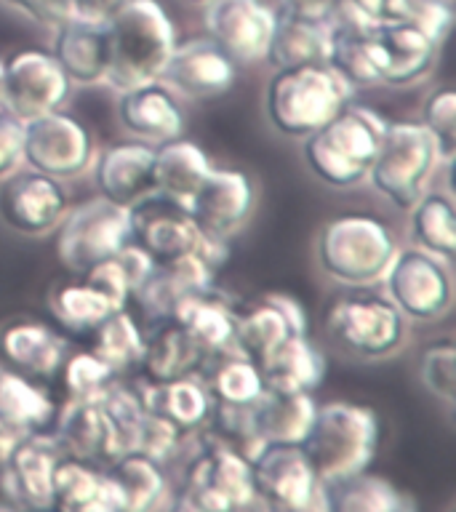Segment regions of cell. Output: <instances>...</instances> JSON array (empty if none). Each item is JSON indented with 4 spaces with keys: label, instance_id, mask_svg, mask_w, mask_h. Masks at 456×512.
Returning a JSON list of instances; mask_svg holds the SVG:
<instances>
[{
    "label": "cell",
    "instance_id": "6da1fadb",
    "mask_svg": "<svg viewBox=\"0 0 456 512\" xmlns=\"http://www.w3.org/2000/svg\"><path fill=\"white\" fill-rule=\"evenodd\" d=\"M104 40V86H110L112 91H126L160 78L176 46V30L158 0H126L104 22Z\"/></svg>",
    "mask_w": 456,
    "mask_h": 512
},
{
    "label": "cell",
    "instance_id": "7a4b0ae2",
    "mask_svg": "<svg viewBox=\"0 0 456 512\" xmlns=\"http://www.w3.org/2000/svg\"><path fill=\"white\" fill-rule=\"evenodd\" d=\"M387 118L363 104H347L326 126L302 139V160L326 187L350 190L368 182Z\"/></svg>",
    "mask_w": 456,
    "mask_h": 512
},
{
    "label": "cell",
    "instance_id": "3957f363",
    "mask_svg": "<svg viewBox=\"0 0 456 512\" xmlns=\"http://www.w3.org/2000/svg\"><path fill=\"white\" fill-rule=\"evenodd\" d=\"M355 88L331 64H296L272 72L264 88V115L286 139L310 136L347 107Z\"/></svg>",
    "mask_w": 456,
    "mask_h": 512
},
{
    "label": "cell",
    "instance_id": "277c9868",
    "mask_svg": "<svg viewBox=\"0 0 456 512\" xmlns=\"http://www.w3.org/2000/svg\"><path fill=\"white\" fill-rule=\"evenodd\" d=\"M192 440L195 451L184 464L179 491H171V496H176L171 507L203 512L262 510L248 456L208 438L203 430L192 432Z\"/></svg>",
    "mask_w": 456,
    "mask_h": 512
},
{
    "label": "cell",
    "instance_id": "5b68a950",
    "mask_svg": "<svg viewBox=\"0 0 456 512\" xmlns=\"http://www.w3.org/2000/svg\"><path fill=\"white\" fill-rule=\"evenodd\" d=\"M398 243L390 227L368 214L328 219L315 235V262L339 286L360 288L382 283Z\"/></svg>",
    "mask_w": 456,
    "mask_h": 512
},
{
    "label": "cell",
    "instance_id": "8992f818",
    "mask_svg": "<svg viewBox=\"0 0 456 512\" xmlns=\"http://www.w3.org/2000/svg\"><path fill=\"white\" fill-rule=\"evenodd\" d=\"M299 446L323 483L368 470L379 448V419L358 403H323L315 408Z\"/></svg>",
    "mask_w": 456,
    "mask_h": 512
},
{
    "label": "cell",
    "instance_id": "52a82bcc",
    "mask_svg": "<svg viewBox=\"0 0 456 512\" xmlns=\"http://www.w3.org/2000/svg\"><path fill=\"white\" fill-rule=\"evenodd\" d=\"M323 328L336 350L360 360H384L406 347L408 320L387 294L350 288L323 310Z\"/></svg>",
    "mask_w": 456,
    "mask_h": 512
},
{
    "label": "cell",
    "instance_id": "ba28073f",
    "mask_svg": "<svg viewBox=\"0 0 456 512\" xmlns=\"http://www.w3.org/2000/svg\"><path fill=\"white\" fill-rule=\"evenodd\" d=\"M438 166V144L419 120H387L368 182L398 211H408L430 190Z\"/></svg>",
    "mask_w": 456,
    "mask_h": 512
},
{
    "label": "cell",
    "instance_id": "9c48e42d",
    "mask_svg": "<svg viewBox=\"0 0 456 512\" xmlns=\"http://www.w3.org/2000/svg\"><path fill=\"white\" fill-rule=\"evenodd\" d=\"M128 227L131 243L142 248L155 264L184 254H200L222 270L230 259V240L200 230L187 203L160 192H152L128 208Z\"/></svg>",
    "mask_w": 456,
    "mask_h": 512
},
{
    "label": "cell",
    "instance_id": "30bf717a",
    "mask_svg": "<svg viewBox=\"0 0 456 512\" xmlns=\"http://www.w3.org/2000/svg\"><path fill=\"white\" fill-rule=\"evenodd\" d=\"M248 462L262 510L328 512L326 483L299 443H262Z\"/></svg>",
    "mask_w": 456,
    "mask_h": 512
},
{
    "label": "cell",
    "instance_id": "8fae6325",
    "mask_svg": "<svg viewBox=\"0 0 456 512\" xmlns=\"http://www.w3.org/2000/svg\"><path fill=\"white\" fill-rule=\"evenodd\" d=\"M451 262L408 246L398 248L384 272V294L414 323H435L454 307V275Z\"/></svg>",
    "mask_w": 456,
    "mask_h": 512
},
{
    "label": "cell",
    "instance_id": "7c38bea8",
    "mask_svg": "<svg viewBox=\"0 0 456 512\" xmlns=\"http://www.w3.org/2000/svg\"><path fill=\"white\" fill-rule=\"evenodd\" d=\"M96 142L91 128L62 107L24 120L22 166L67 182L91 171Z\"/></svg>",
    "mask_w": 456,
    "mask_h": 512
},
{
    "label": "cell",
    "instance_id": "4fadbf2b",
    "mask_svg": "<svg viewBox=\"0 0 456 512\" xmlns=\"http://www.w3.org/2000/svg\"><path fill=\"white\" fill-rule=\"evenodd\" d=\"M54 232L56 256L64 270L83 275L91 264L118 254L120 248L131 243L128 208L96 195L70 208Z\"/></svg>",
    "mask_w": 456,
    "mask_h": 512
},
{
    "label": "cell",
    "instance_id": "5bb4252c",
    "mask_svg": "<svg viewBox=\"0 0 456 512\" xmlns=\"http://www.w3.org/2000/svg\"><path fill=\"white\" fill-rule=\"evenodd\" d=\"M72 83L48 48H24L3 62L0 107L19 120L62 110L70 102Z\"/></svg>",
    "mask_w": 456,
    "mask_h": 512
},
{
    "label": "cell",
    "instance_id": "9a60e30c",
    "mask_svg": "<svg viewBox=\"0 0 456 512\" xmlns=\"http://www.w3.org/2000/svg\"><path fill=\"white\" fill-rule=\"evenodd\" d=\"M70 211V192L54 176L27 166L0 179V222L24 238L54 232Z\"/></svg>",
    "mask_w": 456,
    "mask_h": 512
},
{
    "label": "cell",
    "instance_id": "2e32d148",
    "mask_svg": "<svg viewBox=\"0 0 456 512\" xmlns=\"http://www.w3.org/2000/svg\"><path fill=\"white\" fill-rule=\"evenodd\" d=\"M440 48L438 40L403 19L374 22L368 30V54L379 86L408 88L427 80L438 64Z\"/></svg>",
    "mask_w": 456,
    "mask_h": 512
},
{
    "label": "cell",
    "instance_id": "e0dca14e",
    "mask_svg": "<svg viewBox=\"0 0 456 512\" xmlns=\"http://www.w3.org/2000/svg\"><path fill=\"white\" fill-rule=\"evenodd\" d=\"M64 448L54 432H27L0 462V491L14 510H51V480Z\"/></svg>",
    "mask_w": 456,
    "mask_h": 512
},
{
    "label": "cell",
    "instance_id": "ac0fdd59",
    "mask_svg": "<svg viewBox=\"0 0 456 512\" xmlns=\"http://www.w3.org/2000/svg\"><path fill=\"white\" fill-rule=\"evenodd\" d=\"M206 35L238 64L264 62L275 27V8L264 0H208Z\"/></svg>",
    "mask_w": 456,
    "mask_h": 512
},
{
    "label": "cell",
    "instance_id": "d6986e66",
    "mask_svg": "<svg viewBox=\"0 0 456 512\" xmlns=\"http://www.w3.org/2000/svg\"><path fill=\"white\" fill-rule=\"evenodd\" d=\"M192 219L214 238H235L256 208L254 179L238 168H211L195 195L187 200Z\"/></svg>",
    "mask_w": 456,
    "mask_h": 512
},
{
    "label": "cell",
    "instance_id": "ffe728a7",
    "mask_svg": "<svg viewBox=\"0 0 456 512\" xmlns=\"http://www.w3.org/2000/svg\"><path fill=\"white\" fill-rule=\"evenodd\" d=\"M160 80L184 99H214L235 86L238 62L230 54H224L208 35L182 43L176 40L166 67L160 72Z\"/></svg>",
    "mask_w": 456,
    "mask_h": 512
},
{
    "label": "cell",
    "instance_id": "44dd1931",
    "mask_svg": "<svg viewBox=\"0 0 456 512\" xmlns=\"http://www.w3.org/2000/svg\"><path fill=\"white\" fill-rule=\"evenodd\" d=\"M294 334H307V315L302 304L288 294H264L254 302L238 304V328L235 344L238 352L254 363Z\"/></svg>",
    "mask_w": 456,
    "mask_h": 512
},
{
    "label": "cell",
    "instance_id": "7402d4cb",
    "mask_svg": "<svg viewBox=\"0 0 456 512\" xmlns=\"http://www.w3.org/2000/svg\"><path fill=\"white\" fill-rule=\"evenodd\" d=\"M118 120L128 134L147 144L171 142L184 134V112L179 96L163 80H147L118 91Z\"/></svg>",
    "mask_w": 456,
    "mask_h": 512
},
{
    "label": "cell",
    "instance_id": "603a6c76",
    "mask_svg": "<svg viewBox=\"0 0 456 512\" xmlns=\"http://www.w3.org/2000/svg\"><path fill=\"white\" fill-rule=\"evenodd\" d=\"M152 158H155V147L139 139L115 142L102 152L96 150V158L91 163L96 192L110 203L131 208L155 192Z\"/></svg>",
    "mask_w": 456,
    "mask_h": 512
},
{
    "label": "cell",
    "instance_id": "cb8c5ba5",
    "mask_svg": "<svg viewBox=\"0 0 456 512\" xmlns=\"http://www.w3.org/2000/svg\"><path fill=\"white\" fill-rule=\"evenodd\" d=\"M219 267L200 254L176 256L171 262L152 264L150 275L136 288L131 302H136L150 320L171 318V312L187 294L214 286Z\"/></svg>",
    "mask_w": 456,
    "mask_h": 512
},
{
    "label": "cell",
    "instance_id": "d4e9b609",
    "mask_svg": "<svg viewBox=\"0 0 456 512\" xmlns=\"http://www.w3.org/2000/svg\"><path fill=\"white\" fill-rule=\"evenodd\" d=\"M51 510L123 512V499L104 464L62 454L51 480Z\"/></svg>",
    "mask_w": 456,
    "mask_h": 512
},
{
    "label": "cell",
    "instance_id": "484cf974",
    "mask_svg": "<svg viewBox=\"0 0 456 512\" xmlns=\"http://www.w3.org/2000/svg\"><path fill=\"white\" fill-rule=\"evenodd\" d=\"M238 299H232L224 291L214 286L187 294L176 304L171 318L179 320L192 339L203 347V352L211 358L238 352L235 344V328H238Z\"/></svg>",
    "mask_w": 456,
    "mask_h": 512
},
{
    "label": "cell",
    "instance_id": "4316f807",
    "mask_svg": "<svg viewBox=\"0 0 456 512\" xmlns=\"http://www.w3.org/2000/svg\"><path fill=\"white\" fill-rule=\"evenodd\" d=\"M54 438L64 454L107 464L118 456V430L102 400H67L54 416Z\"/></svg>",
    "mask_w": 456,
    "mask_h": 512
},
{
    "label": "cell",
    "instance_id": "83f0119b",
    "mask_svg": "<svg viewBox=\"0 0 456 512\" xmlns=\"http://www.w3.org/2000/svg\"><path fill=\"white\" fill-rule=\"evenodd\" d=\"M208 355L203 352L187 328L174 318L152 320L150 331H144L142 376L144 382H171L179 376L203 374Z\"/></svg>",
    "mask_w": 456,
    "mask_h": 512
},
{
    "label": "cell",
    "instance_id": "f1b7e54d",
    "mask_svg": "<svg viewBox=\"0 0 456 512\" xmlns=\"http://www.w3.org/2000/svg\"><path fill=\"white\" fill-rule=\"evenodd\" d=\"M67 355V339L40 320H8L0 326V358L22 374L40 379L56 376Z\"/></svg>",
    "mask_w": 456,
    "mask_h": 512
},
{
    "label": "cell",
    "instance_id": "f546056e",
    "mask_svg": "<svg viewBox=\"0 0 456 512\" xmlns=\"http://www.w3.org/2000/svg\"><path fill=\"white\" fill-rule=\"evenodd\" d=\"M72 86H102L107 72V40L104 24L86 22L72 16L54 30V43L48 48Z\"/></svg>",
    "mask_w": 456,
    "mask_h": 512
},
{
    "label": "cell",
    "instance_id": "4dcf8cb0",
    "mask_svg": "<svg viewBox=\"0 0 456 512\" xmlns=\"http://www.w3.org/2000/svg\"><path fill=\"white\" fill-rule=\"evenodd\" d=\"M264 387L280 392H315L326 379L328 363L310 334H294L275 344L259 363Z\"/></svg>",
    "mask_w": 456,
    "mask_h": 512
},
{
    "label": "cell",
    "instance_id": "1f68e13d",
    "mask_svg": "<svg viewBox=\"0 0 456 512\" xmlns=\"http://www.w3.org/2000/svg\"><path fill=\"white\" fill-rule=\"evenodd\" d=\"M104 470L118 488L123 499V512H150L171 507V483H168L163 464L144 454H120L104 464Z\"/></svg>",
    "mask_w": 456,
    "mask_h": 512
},
{
    "label": "cell",
    "instance_id": "d6a6232c",
    "mask_svg": "<svg viewBox=\"0 0 456 512\" xmlns=\"http://www.w3.org/2000/svg\"><path fill=\"white\" fill-rule=\"evenodd\" d=\"M328 51H331L328 22L275 11V27H272L270 46L264 54V62L270 64L272 70L296 67V64H328Z\"/></svg>",
    "mask_w": 456,
    "mask_h": 512
},
{
    "label": "cell",
    "instance_id": "836d02e7",
    "mask_svg": "<svg viewBox=\"0 0 456 512\" xmlns=\"http://www.w3.org/2000/svg\"><path fill=\"white\" fill-rule=\"evenodd\" d=\"M312 392H280L264 387L262 398L251 406V424L259 443H302L315 416Z\"/></svg>",
    "mask_w": 456,
    "mask_h": 512
},
{
    "label": "cell",
    "instance_id": "e575fe53",
    "mask_svg": "<svg viewBox=\"0 0 456 512\" xmlns=\"http://www.w3.org/2000/svg\"><path fill=\"white\" fill-rule=\"evenodd\" d=\"M144 403L150 411L160 414L182 432H198L206 427L214 411V398L208 392L203 374H190L171 379V382H142Z\"/></svg>",
    "mask_w": 456,
    "mask_h": 512
},
{
    "label": "cell",
    "instance_id": "d590c367",
    "mask_svg": "<svg viewBox=\"0 0 456 512\" xmlns=\"http://www.w3.org/2000/svg\"><path fill=\"white\" fill-rule=\"evenodd\" d=\"M211 168H214V163L206 155V150L190 139H184V136L155 144L152 176H155V192H160V195L187 203L203 184V179L211 174Z\"/></svg>",
    "mask_w": 456,
    "mask_h": 512
},
{
    "label": "cell",
    "instance_id": "8d00e7d4",
    "mask_svg": "<svg viewBox=\"0 0 456 512\" xmlns=\"http://www.w3.org/2000/svg\"><path fill=\"white\" fill-rule=\"evenodd\" d=\"M416 504L392 480L360 470L326 483L328 512H403Z\"/></svg>",
    "mask_w": 456,
    "mask_h": 512
},
{
    "label": "cell",
    "instance_id": "74e56055",
    "mask_svg": "<svg viewBox=\"0 0 456 512\" xmlns=\"http://www.w3.org/2000/svg\"><path fill=\"white\" fill-rule=\"evenodd\" d=\"M406 214L411 243L451 262L456 254V206L451 195L427 190Z\"/></svg>",
    "mask_w": 456,
    "mask_h": 512
},
{
    "label": "cell",
    "instance_id": "f35d334b",
    "mask_svg": "<svg viewBox=\"0 0 456 512\" xmlns=\"http://www.w3.org/2000/svg\"><path fill=\"white\" fill-rule=\"evenodd\" d=\"M0 416L24 432H38L54 422L56 403L46 387L32 382V376L0 363Z\"/></svg>",
    "mask_w": 456,
    "mask_h": 512
},
{
    "label": "cell",
    "instance_id": "ab89813d",
    "mask_svg": "<svg viewBox=\"0 0 456 512\" xmlns=\"http://www.w3.org/2000/svg\"><path fill=\"white\" fill-rule=\"evenodd\" d=\"M152 259L134 243H126L118 254L99 259L91 264L80 278H86L91 286H96L115 307H128L134 299L136 288L142 286L144 278L150 275Z\"/></svg>",
    "mask_w": 456,
    "mask_h": 512
},
{
    "label": "cell",
    "instance_id": "60d3db41",
    "mask_svg": "<svg viewBox=\"0 0 456 512\" xmlns=\"http://www.w3.org/2000/svg\"><path fill=\"white\" fill-rule=\"evenodd\" d=\"M48 310L64 328H70L75 334H91L118 307L86 278H75L51 286Z\"/></svg>",
    "mask_w": 456,
    "mask_h": 512
},
{
    "label": "cell",
    "instance_id": "b9f144b4",
    "mask_svg": "<svg viewBox=\"0 0 456 512\" xmlns=\"http://www.w3.org/2000/svg\"><path fill=\"white\" fill-rule=\"evenodd\" d=\"M203 371H206L203 382H206L214 403H224V406H254L256 400L262 398V371L243 352H230V355L211 358Z\"/></svg>",
    "mask_w": 456,
    "mask_h": 512
},
{
    "label": "cell",
    "instance_id": "7bdbcfd3",
    "mask_svg": "<svg viewBox=\"0 0 456 512\" xmlns=\"http://www.w3.org/2000/svg\"><path fill=\"white\" fill-rule=\"evenodd\" d=\"M91 334H94V352L115 374L120 376L139 368L144 355V331L128 307L110 312Z\"/></svg>",
    "mask_w": 456,
    "mask_h": 512
},
{
    "label": "cell",
    "instance_id": "ee69618b",
    "mask_svg": "<svg viewBox=\"0 0 456 512\" xmlns=\"http://www.w3.org/2000/svg\"><path fill=\"white\" fill-rule=\"evenodd\" d=\"M67 400H99L118 374L94 350L70 352L59 368Z\"/></svg>",
    "mask_w": 456,
    "mask_h": 512
},
{
    "label": "cell",
    "instance_id": "f6af8a7d",
    "mask_svg": "<svg viewBox=\"0 0 456 512\" xmlns=\"http://www.w3.org/2000/svg\"><path fill=\"white\" fill-rule=\"evenodd\" d=\"M187 435H190V432H182L176 424H171L168 419H163V416L147 408V411L139 416L134 432H131L126 454L136 451V454L150 456L155 462L168 464L171 459L179 456Z\"/></svg>",
    "mask_w": 456,
    "mask_h": 512
},
{
    "label": "cell",
    "instance_id": "bcb514c9",
    "mask_svg": "<svg viewBox=\"0 0 456 512\" xmlns=\"http://www.w3.org/2000/svg\"><path fill=\"white\" fill-rule=\"evenodd\" d=\"M419 379L432 398L454 408L456 403V347L451 339L427 344L419 355Z\"/></svg>",
    "mask_w": 456,
    "mask_h": 512
},
{
    "label": "cell",
    "instance_id": "7dc6e473",
    "mask_svg": "<svg viewBox=\"0 0 456 512\" xmlns=\"http://www.w3.org/2000/svg\"><path fill=\"white\" fill-rule=\"evenodd\" d=\"M430 136L438 144L440 163L451 166L456 152V94L454 88L440 86L424 96L422 118H419Z\"/></svg>",
    "mask_w": 456,
    "mask_h": 512
},
{
    "label": "cell",
    "instance_id": "c3c4849f",
    "mask_svg": "<svg viewBox=\"0 0 456 512\" xmlns=\"http://www.w3.org/2000/svg\"><path fill=\"white\" fill-rule=\"evenodd\" d=\"M390 19L416 24L443 46L454 24V0H395Z\"/></svg>",
    "mask_w": 456,
    "mask_h": 512
},
{
    "label": "cell",
    "instance_id": "681fc988",
    "mask_svg": "<svg viewBox=\"0 0 456 512\" xmlns=\"http://www.w3.org/2000/svg\"><path fill=\"white\" fill-rule=\"evenodd\" d=\"M22 142L24 120L0 107V179H6L11 171L22 166Z\"/></svg>",
    "mask_w": 456,
    "mask_h": 512
},
{
    "label": "cell",
    "instance_id": "f907efd6",
    "mask_svg": "<svg viewBox=\"0 0 456 512\" xmlns=\"http://www.w3.org/2000/svg\"><path fill=\"white\" fill-rule=\"evenodd\" d=\"M0 3H6L8 8L27 16L30 22L51 27V30L72 19V0H0Z\"/></svg>",
    "mask_w": 456,
    "mask_h": 512
},
{
    "label": "cell",
    "instance_id": "816d5d0a",
    "mask_svg": "<svg viewBox=\"0 0 456 512\" xmlns=\"http://www.w3.org/2000/svg\"><path fill=\"white\" fill-rule=\"evenodd\" d=\"M339 0H272V8L278 14L302 16V19H315V22H328V16L334 14Z\"/></svg>",
    "mask_w": 456,
    "mask_h": 512
},
{
    "label": "cell",
    "instance_id": "f5cc1de1",
    "mask_svg": "<svg viewBox=\"0 0 456 512\" xmlns=\"http://www.w3.org/2000/svg\"><path fill=\"white\" fill-rule=\"evenodd\" d=\"M126 0H72V16L104 24Z\"/></svg>",
    "mask_w": 456,
    "mask_h": 512
},
{
    "label": "cell",
    "instance_id": "db71d44e",
    "mask_svg": "<svg viewBox=\"0 0 456 512\" xmlns=\"http://www.w3.org/2000/svg\"><path fill=\"white\" fill-rule=\"evenodd\" d=\"M24 435H27V432H24L22 427H16L14 422H8L6 416H0V462L6 459L8 451H11Z\"/></svg>",
    "mask_w": 456,
    "mask_h": 512
},
{
    "label": "cell",
    "instance_id": "11a10c76",
    "mask_svg": "<svg viewBox=\"0 0 456 512\" xmlns=\"http://www.w3.org/2000/svg\"><path fill=\"white\" fill-rule=\"evenodd\" d=\"M350 3L352 6H358L368 19H374V22H387L395 0H350Z\"/></svg>",
    "mask_w": 456,
    "mask_h": 512
},
{
    "label": "cell",
    "instance_id": "9f6ffc18",
    "mask_svg": "<svg viewBox=\"0 0 456 512\" xmlns=\"http://www.w3.org/2000/svg\"><path fill=\"white\" fill-rule=\"evenodd\" d=\"M182 3H190V6H200V8H203L208 3V0H182Z\"/></svg>",
    "mask_w": 456,
    "mask_h": 512
},
{
    "label": "cell",
    "instance_id": "6f0895ef",
    "mask_svg": "<svg viewBox=\"0 0 456 512\" xmlns=\"http://www.w3.org/2000/svg\"><path fill=\"white\" fill-rule=\"evenodd\" d=\"M0 91H3V59H0Z\"/></svg>",
    "mask_w": 456,
    "mask_h": 512
}]
</instances>
